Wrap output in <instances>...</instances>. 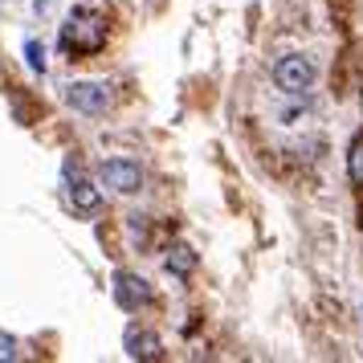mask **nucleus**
I'll use <instances>...</instances> for the list:
<instances>
[{"label": "nucleus", "mask_w": 363, "mask_h": 363, "mask_svg": "<svg viewBox=\"0 0 363 363\" xmlns=\"http://www.w3.org/2000/svg\"><path fill=\"white\" fill-rule=\"evenodd\" d=\"M274 86L281 94H306L314 86V62L306 53H286L274 62Z\"/></svg>", "instance_id": "nucleus-1"}, {"label": "nucleus", "mask_w": 363, "mask_h": 363, "mask_svg": "<svg viewBox=\"0 0 363 363\" xmlns=\"http://www.w3.org/2000/svg\"><path fill=\"white\" fill-rule=\"evenodd\" d=\"M102 188H111V192H118V196H135L139 188H143V167L135 164V160H123V155H115V160H102Z\"/></svg>", "instance_id": "nucleus-2"}, {"label": "nucleus", "mask_w": 363, "mask_h": 363, "mask_svg": "<svg viewBox=\"0 0 363 363\" xmlns=\"http://www.w3.org/2000/svg\"><path fill=\"white\" fill-rule=\"evenodd\" d=\"M62 176H66V184H69V200H74V208H78V213H82V216L102 213V192L90 184V176H82L78 160H66Z\"/></svg>", "instance_id": "nucleus-3"}, {"label": "nucleus", "mask_w": 363, "mask_h": 363, "mask_svg": "<svg viewBox=\"0 0 363 363\" xmlns=\"http://www.w3.org/2000/svg\"><path fill=\"white\" fill-rule=\"evenodd\" d=\"M66 102L78 115H106L111 111V90H106V82H74L66 90Z\"/></svg>", "instance_id": "nucleus-4"}, {"label": "nucleus", "mask_w": 363, "mask_h": 363, "mask_svg": "<svg viewBox=\"0 0 363 363\" xmlns=\"http://www.w3.org/2000/svg\"><path fill=\"white\" fill-rule=\"evenodd\" d=\"M115 302L123 311H143L151 302V281L139 278V274H127V269H118L115 274Z\"/></svg>", "instance_id": "nucleus-5"}, {"label": "nucleus", "mask_w": 363, "mask_h": 363, "mask_svg": "<svg viewBox=\"0 0 363 363\" xmlns=\"http://www.w3.org/2000/svg\"><path fill=\"white\" fill-rule=\"evenodd\" d=\"M123 343H127V355H131V359H139V363L160 359V355H164V343H160V335H155V330H143V327H127Z\"/></svg>", "instance_id": "nucleus-6"}, {"label": "nucleus", "mask_w": 363, "mask_h": 363, "mask_svg": "<svg viewBox=\"0 0 363 363\" xmlns=\"http://www.w3.org/2000/svg\"><path fill=\"white\" fill-rule=\"evenodd\" d=\"M62 45H69V50H99L102 45V25L99 21H69L66 33H62Z\"/></svg>", "instance_id": "nucleus-7"}, {"label": "nucleus", "mask_w": 363, "mask_h": 363, "mask_svg": "<svg viewBox=\"0 0 363 363\" xmlns=\"http://www.w3.org/2000/svg\"><path fill=\"white\" fill-rule=\"evenodd\" d=\"M164 265H167V274L188 278V274L196 269V249H192V245H172V249H167V257H164Z\"/></svg>", "instance_id": "nucleus-8"}, {"label": "nucleus", "mask_w": 363, "mask_h": 363, "mask_svg": "<svg viewBox=\"0 0 363 363\" xmlns=\"http://www.w3.org/2000/svg\"><path fill=\"white\" fill-rule=\"evenodd\" d=\"M347 176H351V184L363 188V139H355L351 151H347Z\"/></svg>", "instance_id": "nucleus-9"}, {"label": "nucleus", "mask_w": 363, "mask_h": 363, "mask_svg": "<svg viewBox=\"0 0 363 363\" xmlns=\"http://www.w3.org/2000/svg\"><path fill=\"white\" fill-rule=\"evenodd\" d=\"M25 53H29V66H33L37 74H45V50H41L37 41H29V45H25Z\"/></svg>", "instance_id": "nucleus-10"}, {"label": "nucleus", "mask_w": 363, "mask_h": 363, "mask_svg": "<svg viewBox=\"0 0 363 363\" xmlns=\"http://www.w3.org/2000/svg\"><path fill=\"white\" fill-rule=\"evenodd\" d=\"M0 359H21V347L13 335H0Z\"/></svg>", "instance_id": "nucleus-11"}]
</instances>
